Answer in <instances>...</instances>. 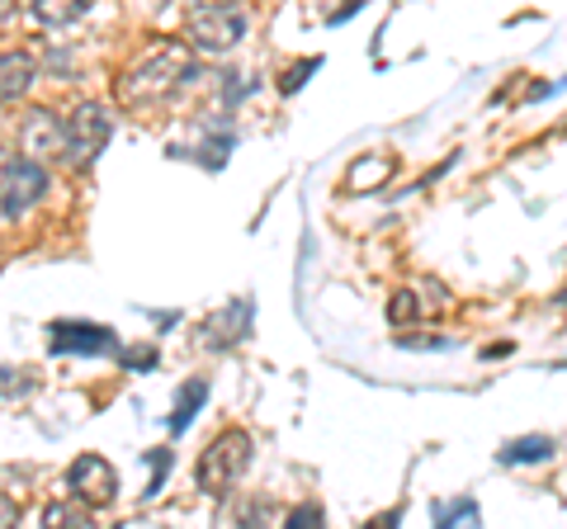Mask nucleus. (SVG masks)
<instances>
[{
  "mask_svg": "<svg viewBox=\"0 0 567 529\" xmlns=\"http://www.w3.org/2000/svg\"><path fill=\"white\" fill-rule=\"evenodd\" d=\"M199 81V58L185 43H152L137 62H128L114 81L118 104L128 110H156Z\"/></svg>",
  "mask_w": 567,
  "mask_h": 529,
  "instance_id": "f257e3e1",
  "label": "nucleus"
},
{
  "mask_svg": "<svg viewBox=\"0 0 567 529\" xmlns=\"http://www.w3.org/2000/svg\"><path fill=\"white\" fill-rule=\"evenodd\" d=\"M251 458H256V439L246 435V431H223L213 445L204 449L199 458V473H194V483H199L204 497L213 501H227L237 491V483L246 478V468H251Z\"/></svg>",
  "mask_w": 567,
  "mask_h": 529,
  "instance_id": "f03ea898",
  "label": "nucleus"
},
{
  "mask_svg": "<svg viewBox=\"0 0 567 529\" xmlns=\"http://www.w3.org/2000/svg\"><path fill=\"white\" fill-rule=\"evenodd\" d=\"M246 29H251V14L237 0H213V6H199L189 10L185 20V33H189V48L204 52V58H223V52H233Z\"/></svg>",
  "mask_w": 567,
  "mask_h": 529,
  "instance_id": "7ed1b4c3",
  "label": "nucleus"
},
{
  "mask_svg": "<svg viewBox=\"0 0 567 529\" xmlns=\"http://www.w3.org/2000/svg\"><path fill=\"white\" fill-rule=\"evenodd\" d=\"M48 189H52V175L43 162H33V156H10L6 175H0V214H6V222L29 218L33 208L48 199Z\"/></svg>",
  "mask_w": 567,
  "mask_h": 529,
  "instance_id": "20e7f679",
  "label": "nucleus"
},
{
  "mask_svg": "<svg viewBox=\"0 0 567 529\" xmlns=\"http://www.w3.org/2000/svg\"><path fill=\"white\" fill-rule=\"evenodd\" d=\"M110 133H114V114L104 110V104L95 100H81L76 110L66 114V152H62V162L66 166H91L95 156L104 152V143H110Z\"/></svg>",
  "mask_w": 567,
  "mask_h": 529,
  "instance_id": "39448f33",
  "label": "nucleus"
},
{
  "mask_svg": "<svg viewBox=\"0 0 567 529\" xmlns=\"http://www.w3.org/2000/svg\"><path fill=\"white\" fill-rule=\"evenodd\" d=\"M66 491L76 501H85L91 510H104L118 501V468L104 454H81L76 464L66 468Z\"/></svg>",
  "mask_w": 567,
  "mask_h": 529,
  "instance_id": "423d86ee",
  "label": "nucleus"
},
{
  "mask_svg": "<svg viewBox=\"0 0 567 529\" xmlns=\"http://www.w3.org/2000/svg\"><path fill=\"white\" fill-rule=\"evenodd\" d=\"M66 152V118H58L52 110H29L20 118V156H33V162H62Z\"/></svg>",
  "mask_w": 567,
  "mask_h": 529,
  "instance_id": "0eeeda50",
  "label": "nucleus"
},
{
  "mask_svg": "<svg viewBox=\"0 0 567 529\" xmlns=\"http://www.w3.org/2000/svg\"><path fill=\"white\" fill-rule=\"evenodd\" d=\"M48 350L52 355H114L118 336L110 326H95V322H52Z\"/></svg>",
  "mask_w": 567,
  "mask_h": 529,
  "instance_id": "6e6552de",
  "label": "nucleus"
},
{
  "mask_svg": "<svg viewBox=\"0 0 567 529\" xmlns=\"http://www.w3.org/2000/svg\"><path fill=\"white\" fill-rule=\"evenodd\" d=\"M246 331H251V298H233L223 312H213L204 317V326H199V341L208 350H233Z\"/></svg>",
  "mask_w": 567,
  "mask_h": 529,
  "instance_id": "1a4fd4ad",
  "label": "nucleus"
},
{
  "mask_svg": "<svg viewBox=\"0 0 567 529\" xmlns=\"http://www.w3.org/2000/svg\"><path fill=\"white\" fill-rule=\"evenodd\" d=\"M33 81H39V58L33 52H0V104H14L33 91Z\"/></svg>",
  "mask_w": 567,
  "mask_h": 529,
  "instance_id": "9d476101",
  "label": "nucleus"
},
{
  "mask_svg": "<svg viewBox=\"0 0 567 529\" xmlns=\"http://www.w3.org/2000/svg\"><path fill=\"white\" fill-rule=\"evenodd\" d=\"M29 10L43 29H66V24L85 20V14L95 10V0H29Z\"/></svg>",
  "mask_w": 567,
  "mask_h": 529,
  "instance_id": "9b49d317",
  "label": "nucleus"
},
{
  "mask_svg": "<svg viewBox=\"0 0 567 529\" xmlns=\"http://www.w3.org/2000/svg\"><path fill=\"white\" fill-rule=\"evenodd\" d=\"M554 449H558V445H554L548 435H516V439H506L496 458H502L506 468H520V464H548V458H554Z\"/></svg>",
  "mask_w": 567,
  "mask_h": 529,
  "instance_id": "f8f14e48",
  "label": "nucleus"
},
{
  "mask_svg": "<svg viewBox=\"0 0 567 529\" xmlns=\"http://www.w3.org/2000/svg\"><path fill=\"white\" fill-rule=\"evenodd\" d=\"M204 402H208V383H204V378H189V383H181V393H175L171 435H185V431L194 426V416L204 412Z\"/></svg>",
  "mask_w": 567,
  "mask_h": 529,
  "instance_id": "ddd939ff",
  "label": "nucleus"
},
{
  "mask_svg": "<svg viewBox=\"0 0 567 529\" xmlns=\"http://www.w3.org/2000/svg\"><path fill=\"white\" fill-rule=\"evenodd\" d=\"M95 516H91V506H85V501H76V497H71V501H52V506H43V525H52V529H81V525H91Z\"/></svg>",
  "mask_w": 567,
  "mask_h": 529,
  "instance_id": "4468645a",
  "label": "nucleus"
},
{
  "mask_svg": "<svg viewBox=\"0 0 567 529\" xmlns=\"http://www.w3.org/2000/svg\"><path fill=\"white\" fill-rule=\"evenodd\" d=\"M33 387H39V374H33V369H0V402L29 397Z\"/></svg>",
  "mask_w": 567,
  "mask_h": 529,
  "instance_id": "2eb2a0df",
  "label": "nucleus"
},
{
  "mask_svg": "<svg viewBox=\"0 0 567 529\" xmlns=\"http://www.w3.org/2000/svg\"><path fill=\"white\" fill-rule=\"evenodd\" d=\"M483 510L477 501H450V506H435V525H477Z\"/></svg>",
  "mask_w": 567,
  "mask_h": 529,
  "instance_id": "dca6fc26",
  "label": "nucleus"
},
{
  "mask_svg": "<svg viewBox=\"0 0 567 529\" xmlns=\"http://www.w3.org/2000/svg\"><path fill=\"white\" fill-rule=\"evenodd\" d=\"M312 72H322V58H303V62H293V66H289V76H279V91H284V95L303 91V85L312 81Z\"/></svg>",
  "mask_w": 567,
  "mask_h": 529,
  "instance_id": "f3484780",
  "label": "nucleus"
},
{
  "mask_svg": "<svg viewBox=\"0 0 567 529\" xmlns=\"http://www.w3.org/2000/svg\"><path fill=\"white\" fill-rule=\"evenodd\" d=\"M284 525H289V529H312V525H327V510H322V501H303V506H293L289 516H284Z\"/></svg>",
  "mask_w": 567,
  "mask_h": 529,
  "instance_id": "a211bd4d",
  "label": "nucleus"
},
{
  "mask_svg": "<svg viewBox=\"0 0 567 529\" xmlns=\"http://www.w3.org/2000/svg\"><path fill=\"white\" fill-rule=\"evenodd\" d=\"M421 308H416V293L412 289H402V293H393V303H388V322H412V317H416Z\"/></svg>",
  "mask_w": 567,
  "mask_h": 529,
  "instance_id": "6ab92c4d",
  "label": "nucleus"
},
{
  "mask_svg": "<svg viewBox=\"0 0 567 529\" xmlns=\"http://www.w3.org/2000/svg\"><path fill=\"white\" fill-rule=\"evenodd\" d=\"M152 458V483H147V497H156L162 491V483H166V468H171V449H156V454H147Z\"/></svg>",
  "mask_w": 567,
  "mask_h": 529,
  "instance_id": "aec40b11",
  "label": "nucleus"
},
{
  "mask_svg": "<svg viewBox=\"0 0 567 529\" xmlns=\"http://www.w3.org/2000/svg\"><path fill=\"white\" fill-rule=\"evenodd\" d=\"M14 520H20V506H14V501L6 497V491H0V529L14 525Z\"/></svg>",
  "mask_w": 567,
  "mask_h": 529,
  "instance_id": "412c9836",
  "label": "nucleus"
},
{
  "mask_svg": "<svg viewBox=\"0 0 567 529\" xmlns=\"http://www.w3.org/2000/svg\"><path fill=\"white\" fill-rule=\"evenodd\" d=\"M6 14H10V0H0V24H6Z\"/></svg>",
  "mask_w": 567,
  "mask_h": 529,
  "instance_id": "4be33fe9",
  "label": "nucleus"
},
{
  "mask_svg": "<svg viewBox=\"0 0 567 529\" xmlns=\"http://www.w3.org/2000/svg\"><path fill=\"white\" fill-rule=\"evenodd\" d=\"M6 162H10V156H6V152H0V175H6Z\"/></svg>",
  "mask_w": 567,
  "mask_h": 529,
  "instance_id": "5701e85b",
  "label": "nucleus"
}]
</instances>
